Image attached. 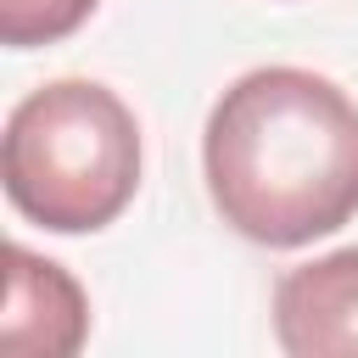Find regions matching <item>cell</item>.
<instances>
[{"label": "cell", "mask_w": 358, "mask_h": 358, "mask_svg": "<svg viewBox=\"0 0 358 358\" xmlns=\"http://www.w3.org/2000/svg\"><path fill=\"white\" fill-rule=\"evenodd\" d=\"M90 336V296L84 285L28 252L22 241L6 246V319H0V347L11 358H67Z\"/></svg>", "instance_id": "4"}, {"label": "cell", "mask_w": 358, "mask_h": 358, "mask_svg": "<svg viewBox=\"0 0 358 358\" xmlns=\"http://www.w3.org/2000/svg\"><path fill=\"white\" fill-rule=\"evenodd\" d=\"M0 179L28 224L95 235L140 190V123L95 78L39 84L6 117Z\"/></svg>", "instance_id": "2"}, {"label": "cell", "mask_w": 358, "mask_h": 358, "mask_svg": "<svg viewBox=\"0 0 358 358\" xmlns=\"http://www.w3.org/2000/svg\"><path fill=\"white\" fill-rule=\"evenodd\" d=\"M207 196L257 246H308L358 213V101L313 67H252L207 112Z\"/></svg>", "instance_id": "1"}, {"label": "cell", "mask_w": 358, "mask_h": 358, "mask_svg": "<svg viewBox=\"0 0 358 358\" xmlns=\"http://www.w3.org/2000/svg\"><path fill=\"white\" fill-rule=\"evenodd\" d=\"M101 0H0V39L11 50L28 45H56L67 39L78 22H90Z\"/></svg>", "instance_id": "5"}, {"label": "cell", "mask_w": 358, "mask_h": 358, "mask_svg": "<svg viewBox=\"0 0 358 358\" xmlns=\"http://www.w3.org/2000/svg\"><path fill=\"white\" fill-rule=\"evenodd\" d=\"M274 341L291 358H358V246L274 280Z\"/></svg>", "instance_id": "3"}]
</instances>
